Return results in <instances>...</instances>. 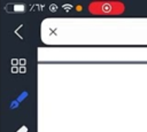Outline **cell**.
I'll return each instance as SVG.
<instances>
[{"instance_id": "1", "label": "cell", "mask_w": 147, "mask_h": 132, "mask_svg": "<svg viewBox=\"0 0 147 132\" xmlns=\"http://www.w3.org/2000/svg\"><path fill=\"white\" fill-rule=\"evenodd\" d=\"M91 11L94 14H106V15H118L125 10V6L118 1L108 2H95L91 5Z\"/></svg>"}]
</instances>
